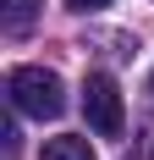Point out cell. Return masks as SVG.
Wrapping results in <instances>:
<instances>
[{"instance_id":"277c9868","label":"cell","mask_w":154,"mask_h":160,"mask_svg":"<svg viewBox=\"0 0 154 160\" xmlns=\"http://www.w3.org/2000/svg\"><path fill=\"white\" fill-rule=\"evenodd\" d=\"M33 17H39V0H6L0 22H6L11 33H28V28H33Z\"/></svg>"},{"instance_id":"7a4b0ae2","label":"cell","mask_w":154,"mask_h":160,"mask_svg":"<svg viewBox=\"0 0 154 160\" xmlns=\"http://www.w3.org/2000/svg\"><path fill=\"white\" fill-rule=\"evenodd\" d=\"M83 116H88V127L99 138H116L127 127V111H121V88L110 72H88L83 78Z\"/></svg>"},{"instance_id":"3957f363","label":"cell","mask_w":154,"mask_h":160,"mask_svg":"<svg viewBox=\"0 0 154 160\" xmlns=\"http://www.w3.org/2000/svg\"><path fill=\"white\" fill-rule=\"evenodd\" d=\"M44 160H94V149H88V138H50L44 144Z\"/></svg>"},{"instance_id":"6da1fadb","label":"cell","mask_w":154,"mask_h":160,"mask_svg":"<svg viewBox=\"0 0 154 160\" xmlns=\"http://www.w3.org/2000/svg\"><path fill=\"white\" fill-rule=\"evenodd\" d=\"M6 94L22 116H39V122H55L66 111V83L50 72V66H17L6 78Z\"/></svg>"},{"instance_id":"5b68a950","label":"cell","mask_w":154,"mask_h":160,"mask_svg":"<svg viewBox=\"0 0 154 160\" xmlns=\"http://www.w3.org/2000/svg\"><path fill=\"white\" fill-rule=\"evenodd\" d=\"M66 6H72V11H105L110 0H66Z\"/></svg>"}]
</instances>
